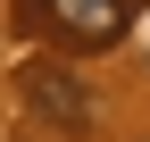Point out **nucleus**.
Returning <instances> with one entry per match:
<instances>
[{
	"mask_svg": "<svg viewBox=\"0 0 150 142\" xmlns=\"http://www.w3.org/2000/svg\"><path fill=\"white\" fill-rule=\"evenodd\" d=\"M17 92H25V109L42 117V126H59V134H83V126H92V100H83V84H75L59 59H33L25 75H17Z\"/></svg>",
	"mask_w": 150,
	"mask_h": 142,
	"instance_id": "nucleus-2",
	"label": "nucleus"
},
{
	"mask_svg": "<svg viewBox=\"0 0 150 142\" xmlns=\"http://www.w3.org/2000/svg\"><path fill=\"white\" fill-rule=\"evenodd\" d=\"M150 0H17V25L50 33L59 50H117Z\"/></svg>",
	"mask_w": 150,
	"mask_h": 142,
	"instance_id": "nucleus-1",
	"label": "nucleus"
}]
</instances>
